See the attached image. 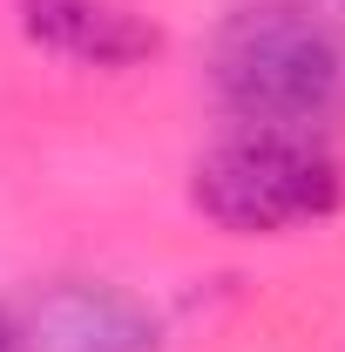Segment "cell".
Returning a JSON list of instances; mask_svg holds the SVG:
<instances>
[{
    "instance_id": "3",
    "label": "cell",
    "mask_w": 345,
    "mask_h": 352,
    "mask_svg": "<svg viewBox=\"0 0 345 352\" xmlns=\"http://www.w3.org/2000/svg\"><path fill=\"white\" fill-rule=\"evenodd\" d=\"M149 311L109 285H61L21 325V352H149Z\"/></svg>"
},
{
    "instance_id": "5",
    "label": "cell",
    "mask_w": 345,
    "mask_h": 352,
    "mask_svg": "<svg viewBox=\"0 0 345 352\" xmlns=\"http://www.w3.org/2000/svg\"><path fill=\"white\" fill-rule=\"evenodd\" d=\"M0 352H21V325H7V311H0Z\"/></svg>"
},
{
    "instance_id": "2",
    "label": "cell",
    "mask_w": 345,
    "mask_h": 352,
    "mask_svg": "<svg viewBox=\"0 0 345 352\" xmlns=\"http://www.w3.org/2000/svg\"><path fill=\"white\" fill-rule=\"evenodd\" d=\"M190 197L216 230L237 237H285L325 223L345 204V170L311 129H237L210 142L190 170Z\"/></svg>"
},
{
    "instance_id": "1",
    "label": "cell",
    "mask_w": 345,
    "mask_h": 352,
    "mask_svg": "<svg viewBox=\"0 0 345 352\" xmlns=\"http://www.w3.org/2000/svg\"><path fill=\"white\" fill-rule=\"evenodd\" d=\"M210 88L244 129H325L345 109V28L311 0H244L210 41Z\"/></svg>"
},
{
    "instance_id": "4",
    "label": "cell",
    "mask_w": 345,
    "mask_h": 352,
    "mask_svg": "<svg viewBox=\"0 0 345 352\" xmlns=\"http://www.w3.org/2000/svg\"><path fill=\"white\" fill-rule=\"evenodd\" d=\"M21 28L82 68H129L156 54V28L122 0H21Z\"/></svg>"
}]
</instances>
